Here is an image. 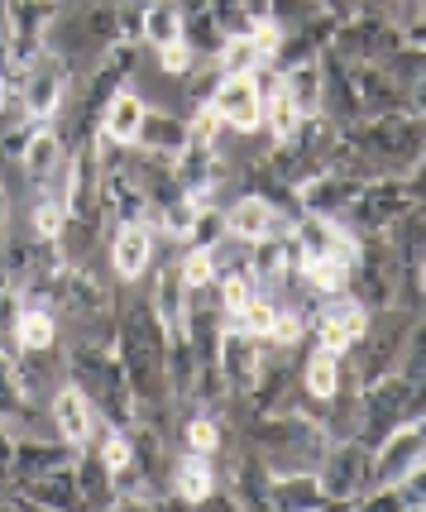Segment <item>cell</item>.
<instances>
[{
  "label": "cell",
  "instance_id": "obj_38",
  "mask_svg": "<svg viewBox=\"0 0 426 512\" xmlns=\"http://www.w3.org/2000/svg\"><path fill=\"white\" fill-rule=\"evenodd\" d=\"M283 87H288V96L297 101V111L302 115H321V63H297L283 72Z\"/></svg>",
  "mask_w": 426,
  "mask_h": 512
},
{
  "label": "cell",
  "instance_id": "obj_29",
  "mask_svg": "<svg viewBox=\"0 0 426 512\" xmlns=\"http://www.w3.org/2000/svg\"><path fill=\"white\" fill-rule=\"evenodd\" d=\"M355 67V87H359V111L369 115H388V111H412L407 91L393 82V72L383 63H350Z\"/></svg>",
  "mask_w": 426,
  "mask_h": 512
},
{
  "label": "cell",
  "instance_id": "obj_48",
  "mask_svg": "<svg viewBox=\"0 0 426 512\" xmlns=\"http://www.w3.org/2000/svg\"><path fill=\"white\" fill-rule=\"evenodd\" d=\"M197 63H206V58H197V53L182 44V39H173V44L158 48V67H163L168 77H178V82H182V77H187V72H192Z\"/></svg>",
  "mask_w": 426,
  "mask_h": 512
},
{
  "label": "cell",
  "instance_id": "obj_5",
  "mask_svg": "<svg viewBox=\"0 0 426 512\" xmlns=\"http://www.w3.org/2000/svg\"><path fill=\"white\" fill-rule=\"evenodd\" d=\"M412 321L417 312L412 307H383V312H369V326L359 335L355 345H350V374L355 383H379L388 374H398V364H403V350H407V335H412Z\"/></svg>",
  "mask_w": 426,
  "mask_h": 512
},
{
  "label": "cell",
  "instance_id": "obj_12",
  "mask_svg": "<svg viewBox=\"0 0 426 512\" xmlns=\"http://www.w3.org/2000/svg\"><path fill=\"white\" fill-rule=\"evenodd\" d=\"M0 422L10 426L15 436H44L48 426V402H39L24 388V374L15 364V350L0 345Z\"/></svg>",
  "mask_w": 426,
  "mask_h": 512
},
{
  "label": "cell",
  "instance_id": "obj_4",
  "mask_svg": "<svg viewBox=\"0 0 426 512\" xmlns=\"http://www.w3.org/2000/svg\"><path fill=\"white\" fill-rule=\"evenodd\" d=\"M345 130L359 144V154L369 158L374 178H407L417 168V158L426 154V120L417 111L369 115V120L345 125Z\"/></svg>",
  "mask_w": 426,
  "mask_h": 512
},
{
  "label": "cell",
  "instance_id": "obj_33",
  "mask_svg": "<svg viewBox=\"0 0 426 512\" xmlns=\"http://www.w3.org/2000/svg\"><path fill=\"white\" fill-rule=\"evenodd\" d=\"M187 134H192L187 115L158 111V106H149V111H144V125H139L135 149H144V154H158V158H178L182 144H187Z\"/></svg>",
  "mask_w": 426,
  "mask_h": 512
},
{
  "label": "cell",
  "instance_id": "obj_2",
  "mask_svg": "<svg viewBox=\"0 0 426 512\" xmlns=\"http://www.w3.org/2000/svg\"><path fill=\"white\" fill-rule=\"evenodd\" d=\"M63 359H68V379L82 388L96 407V417L106 426H125L139 417L135 388H130V374L115 355V345L106 340H87V335H68L63 340Z\"/></svg>",
  "mask_w": 426,
  "mask_h": 512
},
{
  "label": "cell",
  "instance_id": "obj_6",
  "mask_svg": "<svg viewBox=\"0 0 426 512\" xmlns=\"http://www.w3.org/2000/svg\"><path fill=\"white\" fill-rule=\"evenodd\" d=\"M316 479L331 508H359V498L374 489V446H364L359 436L331 441L316 465Z\"/></svg>",
  "mask_w": 426,
  "mask_h": 512
},
{
  "label": "cell",
  "instance_id": "obj_7",
  "mask_svg": "<svg viewBox=\"0 0 426 512\" xmlns=\"http://www.w3.org/2000/svg\"><path fill=\"white\" fill-rule=\"evenodd\" d=\"M350 297H355L364 312H383L398 297V264H393V249H388L383 230L359 235L355 264H350Z\"/></svg>",
  "mask_w": 426,
  "mask_h": 512
},
{
  "label": "cell",
  "instance_id": "obj_47",
  "mask_svg": "<svg viewBox=\"0 0 426 512\" xmlns=\"http://www.w3.org/2000/svg\"><path fill=\"white\" fill-rule=\"evenodd\" d=\"M393 20H398L407 44L426 48V0H393Z\"/></svg>",
  "mask_w": 426,
  "mask_h": 512
},
{
  "label": "cell",
  "instance_id": "obj_36",
  "mask_svg": "<svg viewBox=\"0 0 426 512\" xmlns=\"http://www.w3.org/2000/svg\"><path fill=\"white\" fill-rule=\"evenodd\" d=\"M182 44L192 48L197 58H216V53H221L225 34H221V24L211 20L206 0H202V5H187V10H182Z\"/></svg>",
  "mask_w": 426,
  "mask_h": 512
},
{
  "label": "cell",
  "instance_id": "obj_23",
  "mask_svg": "<svg viewBox=\"0 0 426 512\" xmlns=\"http://www.w3.org/2000/svg\"><path fill=\"white\" fill-rule=\"evenodd\" d=\"M5 508H39V512H72L82 508L77 498V484H72V469H53V474H39V479H20L10 489V503Z\"/></svg>",
  "mask_w": 426,
  "mask_h": 512
},
{
  "label": "cell",
  "instance_id": "obj_52",
  "mask_svg": "<svg viewBox=\"0 0 426 512\" xmlns=\"http://www.w3.org/2000/svg\"><path fill=\"white\" fill-rule=\"evenodd\" d=\"M321 10H331L336 20H350V15L359 10V0H321Z\"/></svg>",
  "mask_w": 426,
  "mask_h": 512
},
{
  "label": "cell",
  "instance_id": "obj_31",
  "mask_svg": "<svg viewBox=\"0 0 426 512\" xmlns=\"http://www.w3.org/2000/svg\"><path fill=\"white\" fill-rule=\"evenodd\" d=\"M72 484H77V498L82 508H115V474L106 469L101 450L91 446H77V460H72Z\"/></svg>",
  "mask_w": 426,
  "mask_h": 512
},
{
  "label": "cell",
  "instance_id": "obj_40",
  "mask_svg": "<svg viewBox=\"0 0 426 512\" xmlns=\"http://www.w3.org/2000/svg\"><path fill=\"white\" fill-rule=\"evenodd\" d=\"M302 278H307V288L321 292V297L350 292V264H345V259H307V264H302Z\"/></svg>",
  "mask_w": 426,
  "mask_h": 512
},
{
  "label": "cell",
  "instance_id": "obj_41",
  "mask_svg": "<svg viewBox=\"0 0 426 512\" xmlns=\"http://www.w3.org/2000/svg\"><path fill=\"white\" fill-rule=\"evenodd\" d=\"M230 326H240L245 335H254V340H269V331H273V321H278V302H273L269 292H259L254 302H245L235 316H225Z\"/></svg>",
  "mask_w": 426,
  "mask_h": 512
},
{
  "label": "cell",
  "instance_id": "obj_54",
  "mask_svg": "<svg viewBox=\"0 0 426 512\" xmlns=\"http://www.w3.org/2000/svg\"><path fill=\"white\" fill-rule=\"evenodd\" d=\"M249 10H254V20H264L269 15V0H249Z\"/></svg>",
  "mask_w": 426,
  "mask_h": 512
},
{
  "label": "cell",
  "instance_id": "obj_37",
  "mask_svg": "<svg viewBox=\"0 0 426 512\" xmlns=\"http://www.w3.org/2000/svg\"><path fill=\"white\" fill-rule=\"evenodd\" d=\"M211 63H216V72H221V77H254V72L264 67V53L254 48V39H249V34H235V39H225L221 53H216Z\"/></svg>",
  "mask_w": 426,
  "mask_h": 512
},
{
  "label": "cell",
  "instance_id": "obj_25",
  "mask_svg": "<svg viewBox=\"0 0 426 512\" xmlns=\"http://www.w3.org/2000/svg\"><path fill=\"white\" fill-rule=\"evenodd\" d=\"M302 268V254L292 245V235H269V240H254L249 245V273H254V283L264 292H278L283 288V278Z\"/></svg>",
  "mask_w": 426,
  "mask_h": 512
},
{
  "label": "cell",
  "instance_id": "obj_50",
  "mask_svg": "<svg viewBox=\"0 0 426 512\" xmlns=\"http://www.w3.org/2000/svg\"><path fill=\"white\" fill-rule=\"evenodd\" d=\"M398 498H403V508H422L426 512V460L412 474L398 479Z\"/></svg>",
  "mask_w": 426,
  "mask_h": 512
},
{
  "label": "cell",
  "instance_id": "obj_34",
  "mask_svg": "<svg viewBox=\"0 0 426 512\" xmlns=\"http://www.w3.org/2000/svg\"><path fill=\"white\" fill-rule=\"evenodd\" d=\"M173 436H178V450H197V455H216L221 460L225 441H230V426L216 412H182Z\"/></svg>",
  "mask_w": 426,
  "mask_h": 512
},
{
  "label": "cell",
  "instance_id": "obj_21",
  "mask_svg": "<svg viewBox=\"0 0 426 512\" xmlns=\"http://www.w3.org/2000/svg\"><path fill=\"white\" fill-rule=\"evenodd\" d=\"M288 225L292 221L278 206H269V201L254 197V192H235V197L225 201V230L249 240V245H254V240H269V235H283Z\"/></svg>",
  "mask_w": 426,
  "mask_h": 512
},
{
  "label": "cell",
  "instance_id": "obj_11",
  "mask_svg": "<svg viewBox=\"0 0 426 512\" xmlns=\"http://www.w3.org/2000/svg\"><path fill=\"white\" fill-rule=\"evenodd\" d=\"M412 206H417V197H412L407 178H369L359 182V192L350 201V211L340 216V225L355 230V235H374V230H388Z\"/></svg>",
  "mask_w": 426,
  "mask_h": 512
},
{
  "label": "cell",
  "instance_id": "obj_32",
  "mask_svg": "<svg viewBox=\"0 0 426 512\" xmlns=\"http://www.w3.org/2000/svg\"><path fill=\"white\" fill-rule=\"evenodd\" d=\"M269 508H283V512H321V508H331V503H326V493H321L316 469H288V474H273Z\"/></svg>",
  "mask_w": 426,
  "mask_h": 512
},
{
  "label": "cell",
  "instance_id": "obj_3",
  "mask_svg": "<svg viewBox=\"0 0 426 512\" xmlns=\"http://www.w3.org/2000/svg\"><path fill=\"white\" fill-rule=\"evenodd\" d=\"M235 436L269 465V474L316 469L321 455H326V446H331L326 426H316L312 417H302V412H292V407L264 412V417H245V422L235 426Z\"/></svg>",
  "mask_w": 426,
  "mask_h": 512
},
{
  "label": "cell",
  "instance_id": "obj_20",
  "mask_svg": "<svg viewBox=\"0 0 426 512\" xmlns=\"http://www.w3.org/2000/svg\"><path fill=\"white\" fill-rule=\"evenodd\" d=\"M48 426H53V436H63L72 446H87L91 436H96V426H101V417H96L87 393L72 379H63L48 393Z\"/></svg>",
  "mask_w": 426,
  "mask_h": 512
},
{
  "label": "cell",
  "instance_id": "obj_14",
  "mask_svg": "<svg viewBox=\"0 0 426 512\" xmlns=\"http://www.w3.org/2000/svg\"><path fill=\"white\" fill-rule=\"evenodd\" d=\"M53 10H58V0H0V29H5L20 67H29L48 48Z\"/></svg>",
  "mask_w": 426,
  "mask_h": 512
},
{
  "label": "cell",
  "instance_id": "obj_42",
  "mask_svg": "<svg viewBox=\"0 0 426 512\" xmlns=\"http://www.w3.org/2000/svg\"><path fill=\"white\" fill-rule=\"evenodd\" d=\"M225 235V206H197V216L187 225V235H182V249H211L216 240Z\"/></svg>",
  "mask_w": 426,
  "mask_h": 512
},
{
  "label": "cell",
  "instance_id": "obj_13",
  "mask_svg": "<svg viewBox=\"0 0 426 512\" xmlns=\"http://www.w3.org/2000/svg\"><path fill=\"white\" fill-rule=\"evenodd\" d=\"M158 245H163V235L149 221L106 230V264H111L115 283H144L149 268L158 264Z\"/></svg>",
  "mask_w": 426,
  "mask_h": 512
},
{
  "label": "cell",
  "instance_id": "obj_17",
  "mask_svg": "<svg viewBox=\"0 0 426 512\" xmlns=\"http://www.w3.org/2000/svg\"><path fill=\"white\" fill-rule=\"evenodd\" d=\"M288 235H292V245H297V254H302V264H307V259H345V264H355L359 235L345 230L340 221H331V216L302 211V216L288 225Z\"/></svg>",
  "mask_w": 426,
  "mask_h": 512
},
{
  "label": "cell",
  "instance_id": "obj_39",
  "mask_svg": "<svg viewBox=\"0 0 426 512\" xmlns=\"http://www.w3.org/2000/svg\"><path fill=\"white\" fill-rule=\"evenodd\" d=\"M259 292H264V288L254 283V273H249V268H225L221 278H216V297H221V312L225 316H235L245 302H254Z\"/></svg>",
  "mask_w": 426,
  "mask_h": 512
},
{
  "label": "cell",
  "instance_id": "obj_8",
  "mask_svg": "<svg viewBox=\"0 0 426 512\" xmlns=\"http://www.w3.org/2000/svg\"><path fill=\"white\" fill-rule=\"evenodd\" d=\"M72 87H77V72H72L53 48H44L34 63L24 67L20 87H15V101H20L24 120H53V115L68 106Z\"/></svg>",
  "mask_w": 426,
  "mask_h": 512
},
{
  "label": "cell",
  "instance_id": "obj_44",
  "mask_svg": "<svg viewBox=\"0 0 426 512\" xmlns=\"http://www.w3.org/2000/svg\"><path fill=\"white\" fill-rule=\"evenodd\" d=\"M321 15V0H269V20L288 34V29H307Z\"/></svg>",
  "mask_w": 426,
  "mask_h": 512
},
{
  "label": "cell",
  "instance_id": "obj_10",
  "mask_svg": "<svg viewBox=\"0 0 426 512\" xmlns=\"http://www.w3.org/2000/svg\"><path fill=\"white\" fill-rule=\"evenodd\" d=\"M403 44L407 39L398 29V20L379 15V10H355L350 20L336 24V39H331V48L345 63H383L388 53H398Z\"/></svg>",
  "mask_w": 426,
  "mask_h": 512
},
{
  "label": "cell",
  "instance_id": "obj_22",
  "mask_svg": "<svg viewBox=\"0 0 426 512\" xmlns=\"http://www.w3.org/2000/svg\"><path fill=\"white\" fill-rule=\"evenodd\" d=\"M168 489H173V503H211V493L221 489V460L197 455V450H178Z\"/></svg>",
  "mask_w": 426,
  "mask_h": 512
},
{
  "label": "cell",
  "instance_id": "obj_15",
  "mask_svg": "<svg viewBox=\"0 0 426 512\" xmlns=\"http://www.w3.org/2000/svg\"><path fill=\"white\" fill-rule=\"evenodd\" d=\"M259 364H264V340H254V335H245L240 326L225 321L221 335H216V374H221L225 393L245 398L254 374H259Z\"/></svg>",
  "mask_w": 426,
  "mask_h": 512
},
{
  "label": "cell",
  "instance_id": "obj_24",
  "mask_svg": "<svg viewBox=\"0 0 426 512\" xmlns=\"http://www.w3.org/2000/svg\"><path fill=\"white\" fill-rule=\"evenodd\" d=\"M77 460V446L63 441V436H15V484L20 479H39V474H53V469H72Z\"/></svg>",
  "mask_w": 426,
  "mask_h": 512
},
{
  "label": "cell",
  "instance_id": "obj_16",
  "mask_svg": "<svg viewBox=\"0 0 426 512\" xmlns=\"http://www.w3.org/2000/svg\"><path fill=\"white\" fill-rule=\"evenodd\" d=\"M206 106H211V115H216L235 139L259 134V120H264V96H259V87H254V77H221Z\"/></svg>",
  "mask_w": 426,
  "mask_h": 512
},
{
  "label": "cell",
  "instance_id": "obj_45",
  "mask_svg": "<svg viewBox=\"0 0 426 512\" xmlns=\"http://www.w3.org/2000/svg\"><path fill=\"white\" fill-rule=\"evenodd\" d=\"M398 374H403V379H412V383L426 379V307L417 312V321H412V335H407V350H403Z\"/></svg>",
  "mask_w": 426,
  "mask_h": 512
},
{
  "label": "cell",
  "instance_id": "obj_43",
  "mask_svg": "<svg viewBox=\"0 0 426 512\" xmlns=\"http://www.w3.org/2000/svg\"><path fill=\"white\" fill-rule=\"evenodd\" d=\"M206 10H211V20L221 24L225 39H235V34H249V29H254L249 0H206Z\"/></svg>",
  "mask_w": 426,
  "mask_h": 512
},
{
  "label": "cell",
  "instance_id": "obj_18",
  "mask_svg": "<svg viewBox=\"0 0 426 512\" xmlns=\"http://www.w3.org/2000/svg\"><path fill=\"white\" fill-rule=\"evenodd\" d=\"M316 63H321V115H326V120H336L340 130H345V125H359L364 111H359L355 67L345 63L331 44L316 53Z\"/></svg>",
  "mask_w": 426,
  "mask_h": 512
},
{
  "label": "cell",
  "instance_id": "obj_1",
  "mask_svg": "<svg viewBox=\"0 0 426 512\" xmlns=\"http://www.w3.org/2000/svg\"><path fill=\"white\" fill-rule=\"evenodd\" d=\"M115 355L130 374L139 412L173 417V393H168V331L158 321L144 283H115ZM178 431V422H173Z\"/></svg>",
  "mask_w": 426,
  "mask_h": 512
},
{
  "label": "cell",
  "instance_id": "obj_51",
  "mask_svg": "<svg viewBox=\"0 0 426 512\" xmlns=\"http://www.w3.org/2000/svg\"><path fill=\"white\" fill-rule=\"evenodd\" d=\"M5 168H10V163H5ZM5 168H0V240L20 225L15 221V187H10V173H5Z\"/></svg>",
  "mask_w": 426,
  "mask_h": 512
},
{
  "label": "cell",
  "instance_id": "obj_19",
  "mask_svg": "<svg viewBox=\"0 0 426 512\" xmlns=\"http://www.w3.org/2000/svg\"><path fill=\"white\" fill-rule=\"evenodd\" d=\"M364 326H369V312L359 307L355 297H350V292H331V297H321V307H316L312 345H326V350L350 355V345L364 335Z\"/></svg>",
  "mask_w": 426,
  "mask_h": 512
},
{
  "label": "cell",
  "instance_id": "obj_46",
  "mask_svg": "<svg viewBox=\"0 0 426 512\" xmlns=\"http://www.w3.org/2000/svg\"><path fill=\"white\" fill-rule=\"evenodd\" d=\"M178 268H182V278H187V288L216 283V259H211V249H182L178 245Z\"/></svg>",
  "mask_w": 426,
  "mask_h": 512
},
{
  "label": "cell",
  "instance_id": "obj_35",
  "mask_svg": "<svg viewBox=\"0 0 426 512\" xmlns=\"http://www.w3.org/2000/svg\"><path fill=\"white\" fill-rule=\"evenodd\" d=\"M182 39V0H144V24H139V44L163 48Z\"/></svg>",
  "mask_w": 426,
  "mask_h": 512
},
{
  "label": "cell",
  "instance_id": "obj_56",
  "mask_svg": "<svg viewBox=\"0 0 426 512\" xmlns=\"http://www.w3.org/2000/svg\"><path fill=\"white\" fill-rule=\"evenodd\" d=\"M422 288H426V259H422Z\"/></svg>",
  "mask_w": 426,
  "mask_h": 512
},
{
  "label": "cell",
  "instance_id": "obj_27",
  "mask_svg": "<svg viewBox=\"0 0 426 512\" xmlns=\"http://www.w3.org/2000/svg\"><path fill=\"white\" fill-rule=\"evenodd\" d=\"M144 111H149V101L139 96L135 87H120L101 106V120H96V134L106 139V144H120V149H135L139 139V125H144Z\"/></svg>",
  "mask_w": 426,
  "mask_h": 512
},
{
  "label": "cell",
  "instance_id": "obj_30",
  "mask_svg": "<svg viewBox=\"0 0 426 512\" xmlns=\"http://www.w3.org/2000/svg\"><path fill=\"white\" fill-rule=\"evenodd\" d=\"M350 359L340 355V350H326V345H307L302 350V393H312V398H336L340 383H350Z\"/></svg>",
  "mask_w": 426,
  "mask_h": 512
},
{
  "label": "cell",
  "instance_id": "obj_9",
  "mask_svg": "<svg viewBox=\"0 0 426 512\" xmlns=\"http://www.w3.org/2000/svg\"><path fill=\"white\" fill-rule=\"evenodd\" d=\"M412 388L417 383L403 374H388V379L359 388V441L364 446H379L383 436H393L403 422H412Z\"/></svg>",
  "mask_w": 426,
  "mask_h": 512
},
{
  "label": "cell",
  "instance_id": "obj_28",
  "mask_svg": "<svg viewBox=\"0 0 426 512\" xmlns=\"http://www.w3.org/2000/svg\"><path fill=\"white\" fill-rule=\"evenodd\" d=\"M359 182L336 173V168H326V173H316V178L297 182V201H302V211H312V216H331L340 221L345 211H350V201H355Z\"/></svg>",
  "mask_w": 426,
  "mask_h": 512
},
{
  "label": "cell",
  "instance_id": "obj_49",
  "mask_svg": "<svg viewBox=\"0 0 426 512\" xmlns=\"http://www.w3.org/2000/svg\"><path fill=\"white\" fill-rule=\"evenodd\" d=\"M10 489H15V431L0 422V508L10 503Z\"/></svg>",
  "mask_w": 426,
  "mask_h": 512
},
{
  "label": "cell",
  "instance_id": "obj_55",
  "mask_svg": "<svg viewBox=\"0 0 426 512\" xmlns=\"http://www.w3.org/2000/svg\"><path fill=\"white\" fill-rule=\"evenodd\" d=\"M187 5H202V0H182V10H187Z\"/></svg>",
  "mask_w": 426,
  "mask_h": 512
},
{
  "label": "cell",
  "instance_id": "obj_26",
  "mask_svg": "<svg viewBox=\"0 0 426 512\" xmlns=\"http://www.w3.org/2000/svg\"><path fill=\"white\" fill-rule=\"evenodd\" d=\"M63 340H68V326H63V312H58V307L20 302V312H15V335H10L15 350H58Z\"/></svg>",
  "mask_w": 426,
  "mask_h": 512
},
{
  "label": "cell",
  "instance_id": "obj_53",
  "mask_svg": "<svg viewBox=\"0 0 426 512\" xmlns=\"http://www.w3.org/2000/svg\"><path fill=\"white\" fill-rule=\"evenodd\" d=\"M359 10H379V15H393V0H359Z\"/></svg>",
  "mask_w": 426,
  "mask_h": 512
}]
</instances>
